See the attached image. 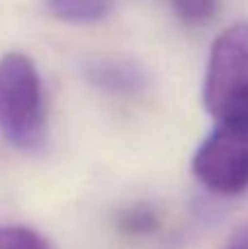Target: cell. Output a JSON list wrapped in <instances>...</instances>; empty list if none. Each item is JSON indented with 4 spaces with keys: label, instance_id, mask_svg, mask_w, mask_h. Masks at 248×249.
Wrapping results in <instances>:
<instances>
[{
    "label": "cell",
    "instance_id": "6da1fadb",
    "mask_svg": "<svg viewBox=\"0 0 248 249\" xmlns=\"http://www.w3.org/2000/svg\"><path fill=\"white\" fill-rule=\"evenodd\" d=\"M0 131L18 151L35 153L46 144L48 123L42 81L22 53L0 59Z\"/></svg>",
    "mask_w": 248,
    "mask_h": 249
},
{
    "label": "cell",
    "instance_id": "7a4b0ae2",
    "mask_svg": "<svg viewBox=\"0 0 248 249\" xmlns=\"http://www.w3.org/2000/svg\"><path fill=\"white\" fill-rule=\"evenodd\" d=\"M202 101L215 123L248 121V22L231 24L213 42Z\"/></svg>",
    "mask_w": 248,
    "mask_h": 249
},
{
    "label": "cell",
    "instance_id": "3957f363",
    "mask_svg": "<svg viewBox=\"0 0 248 249\" xmlns=\"http://www.w3.org/2000/svg\"><path fill=\"white\" fill-rule=\"evenodd\" d=\"M193 175L215 195L248 190V121H222L193 155Z\"/></svg>",
    "mask_w": 248,
    "mask_h": 249
},
{
    "label": "cell",
    "instance_id": "277c9868",
    "mask_svg": "<svg viewBox=\"0 0 248 249\" xmlns=\"http://www.w3.org/2000/svg\"><path fill=\"white\" fill-rule=\"evenodd\" d=\"M46 7L57 20L70 24H92L108 16L112 2L110 0H46Z\"/></svg>",
    "mask_w": 248,
    "mask_h": 249
},
{
    "label": "cell",
    "instance_id": "5b68a950",
    "mask_svg": "<svg viewBox=\"0 0 248 249\" xmlns=\"http://www.w3.org/2000/svg\"><path fill=\"white\" fill-rule=\"evenodd\" d=\"M161 228V219L149 206H132L119 216V230L127 236H149Z\"/></svg>",
    "mask_w": 248,
    "mask_h": 249
},
{
    "label": "cell",
    "instance_id": "8992f818",
    "mask_svg": "<svg viewBox=\"0 0 248 249\" xmlns=\"http://www.w3.org/2000/svg\"><path fill=\"white\" fill-rule=\"evenodd\" d=\"M0 249H51V243L31 228L0 225Z\"/></svg>",
    "mask_w": 248,
    "mask_h": 249
},
{
    "label": "cell",
    "instance_id": "52a82bcc",
    "mask_svg": "<svg viewBox=\"0 0 248 249\" xmlns=\"http://www.w3.org/2000/svg\"><path fill=\"white\" fill-rule=\"evenodd\" d=\"M176 16L187 24H205L218 13V0H169Z\"/></svg>",
    "mask_w": 248,
    "mask_h": 249
},
{
    "label": "cell",
    "instance_id": "ba28073f",
    "mask_svg": "<svg viewBox=\"0 0 248 249\" xmlns=\"http://www.w3.org/2000/svg\"><path fill=\"white\" fill-rule=\"evenodd\" d=\"M95 81L110 90H130L139 86V74L123 66H101L95 72Z\"/></svg>",
    "mask_w": 248,
    "mask_h": 249
},
{
    "label": "cell",
    "instance_id": "9c48e42d",
    "mask_svg": "<svg viewBox=\"0 0 248 249\" xmlns=\"http://www.w3.org/2000/svg\"><path fill=\"white\" fill-rule=\"evenodd\" d=\"M227 249H248V225L233 234V238L228 241Z\"/></svg>",
    "mask_w": 248,
    "mask_h": 249
}]
</instances>
